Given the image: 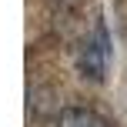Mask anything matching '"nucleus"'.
<instances>
[{"instance_id":"obj_1","label":"nucleus","mask_w":127,"mask_h":127,"mask_svg":"<svg viewBox=\"0 0 127 127\" xmlns=\"http://www.w3.org/2000/svg\"><path fill=\"white\" fill-rule=\"evenodd\" d=\"M107 44H110V40H107V27L97 24L94 33L84 40V47H80V60H77L80 74L90 77V80H97V84H100L104 74H107V57H110V47H107Z\"/></svg>"},{"instance_id":"obj_2","label":"nucleus","mask_w":127,"mask_h":127,"mask_svg":"<svg viewBox=\"0 0 127 127\" xmlns=\"http://www.w3.org/2000/svg\"><path fill=\"white\" fill-rule=\"evenodd\" d=\"M60 127H107V124L87 107H67L60 114Z\"/></svg>"}]
</instances>
